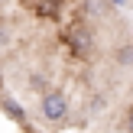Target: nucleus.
I'll list each match as a JSON object with an SVG mask.
<instances>
[{
    "label": "nucleus",
    "instance_id": "obj_1",
    "mask_svg": "<svg viewBox=\"0 0 133 133\" xmlns=\"http://www.w3.org/2000/svg\"><path fill=\"white\" fill-rule=\"evenodd\" d=\"M65 42H68V49L75 52V55H81V58L94 55V32H91L84 23H75L71 29H65Z\"/></svg>",
    "mask_w": 133,
    "mask_h": 133
},
{
    "label": "nucleus",
    "instance_id": "obj_2",
    "mask_svg": "<svg viewBox=\"0 0 133 133\" xmlns=\"http://www.w3.org/2000/svg\"><path fill=\"white\" fill-rule=\"evenodd\" d=\"M42 117L49 123H58L68 117V94L65 91H45L42 94Z\"/></svg>",
    "mask_w": 133,
    "mask_h": 133
},
{
    "label": "nucleus",
    "instance_id": "obj_3",
    "mask_svg": "<svg viewBox=\"0 0 133 133\" xmlns=\"http://www.w3.org/2000/svg\"><path fill=\"white\" fill-rule=\"evenodd\" d=\"M23 10H29L36 19H58V10H62V0H19Z\"/></svg>",
    "mask_w": 133,
    "mask_h": 133
},
{
    "label": "nucleus",
    "instance_id": "obj_4",
    "mask_svg": "<svg viewBox=\"0 0 133 133\" xmlns=\"http://www.w3.org/2000/svg\"><path fill=\"white\" fill-rule=\"evenodd\" d=\"M0 107H3V110H6V114H10V117H13L16 123H26V110L19 107V104L13 101V97H6V94H3V101H0Z\"/></svg>",
    "mask_w": 133,
    "mask_h": 133
},
{
    "label": "nucleus",
    "instance_id": "obj_5",
    "mask_svg": "<svg viewBox=\"0 0 133 133\" xmlns=\"http://www.w3.org/2000/svg\"><path fill=\"white\" fill-rule=\"evenodd\" d=\"M117 62H120V68H130V62H133V45H130V42H123V45H120V52H117Z\"/></svg>",
    "mask_w": 133,
    "mask_h": 133
},
{
    "label": "nucleus",
    "instance_id": "obj_6",
    "mask_svg": "<svg viewBox=\"0 0 133 133\" xmlns=\"http://www.w3.org/2000/svg\"><path fill=\"white\" fill-rule=\"evenodd\" d=\"M101 3H104V6H107V3H110V6H127V0H101Z\"/></svg>",
    "mask_w": 133,
    "mask_h": 133
},
{
    "label": "nucleus",
    "instance_id": "obj_7",
    "mask_svg": "<svg viewBox=\"0 0 133 133\" xmlns=\"http://www.w3.org/2000/svg\"><path fill=\"white\" fill-rule=\"evenodd\" d=\"M3 42H6V29L0 26V45H3Z\"/></svg>",
    "mask_w": 133,
    "mask_h": 133
}]
</instances>
